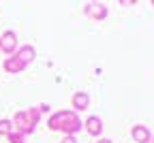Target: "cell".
<instances>
[{
    "mask_svg": "<svg viewBox=\"0 0 154 143\" xmlns=\"http://www.w3.org/2000/svg\"><path fill=\"white\" fill-rule=\"evenodd\" d=\"M60 143H77V141H75V137H64Z\"/></svg>",
    "mask_w": 154,
    "mask_h": 143,
    "instance_id": "cell-12",
    "label": "cell"
},
{
    "mask_svg": "<svg viewBox=\"0 0 154 143\" xmlns=\"http://www.w3.org/2000/svg\"><path fill=\"white\" fill-rule=\"evenodd\" d=\"M17 47V34L13 30H7L2 34V38H0V51H5V53H13Z\"/></svg>",
    "mask_w": 154,
    "mask_h": 143,
    "instance_id": "cell-3",
    "label": "cell"
},
{
    "mask_svg": "<svg viewBox=\"0 0 154 143\" xmlns=\"http://www.w3.org/2000/svg\"><path fill=\"white\" fill-rule=\"evenodd\" d=\"M13 132V124L9 120H0V137H9Z\"/></svg>",
    "mask_w": 154,
    "mask_h": 143,
    "instance_id": "cell-10",
    "label": "cell"
},
{
    "mask_svg": "<svg viewBox=\"0 0 154 143\" xmlns=\"http://www.w3.org/2000/svg\"><path fill=\"white\" fill-rule=\"evenodd\" d=\"M152 5H154V0H152Z\"/></svg>",
    "mask_w": 154,
    "mask_h": 143,
    "instance_id": "cell-14",
    "label": "cell"
},
{
    "mask_svg": "<svg viewBox=\"0 0 154 143\" xmlns=\"http://www.w3.org/2000/svg\"><path fill=\"white\" fill-rule=\"evenodd\" d=\"M84 11H86V15L92 17V19H105V17H107V7L101 5V2H90V5H86Z\"/></svg>",
    "mask_w": 154,
    "mask_h": 143,
    "instance_id": "cell-4",
    "label": "cell"
},
{
    "mask_svg": "<svg viewBox=\"0 0 154 143\" xmlns=\"http://www.w3.org/2000/svg\"><path fill=\"white\" fill-rule=\"evenodd\" d=\"M131 137H133V141H135V143H150V139H152V135H150L148 126H141V124L133 126Z\"/></svg>",
    "mask_w": 154,
    "mask_h": 143,
    "instance_id": "cell-5",
    "label": "cell"
},
{
    "mask_svg": "<svg viewBox=\"0 0 154 143\" xmlns=\"http://www.w3.org/2000/svg\"><path fill=\"white\" fill-rule=\"evenodd\" d=\"M38 117H41V109L30 107V109H26V111H17L11 124H15L17 132H22V135L26 137V135L34 132V126L38 124Z\"/></svg>",
    "mask_w": 154,
    "mask_h": 143,
    "instance_id": "cell-2",
    "label": "cell"
},
{
    "mask_svg": "<svg viewBox=\"0 0 154 143\" xmlns=\"http://www.w3.org/2000/svg\"><path fill=\"white\" fill-rule=\"evenodd\" d=\"M7 139H9V143H26V137H24L22 132H17V130H15V132H11Z\"/></svg>",
    "mask_w": 154,
    "mask_h": 143,
    "instance_id": "cell-11",
    "label": "cell"
},
{
    "mask_svg": "<svg viewBox=\"0 0 154 143\" xmlns=\"http://www.w3.org/2000/svg\"><path fill=\"white\" fill-rule=\"evenodd\" d=\"M86 130H88V135H92V137H99V135L103 132V122H101V117H96V115L88 117V120H86Z\"/></svg>",
    "mask_w": 154,
    "mask_h": 143,
    "instance_id": "cell-7",
    "label": "cell"
},
{
    "mask_svg": "<svg viewBox=\"0 0 154 143\" xmlns=\"http://www.w3.org/2000/svg\"><path fill=\"white\" fill-rule=\"evenodd\" d=\"M47 126H49L51 130H62L66 137H73L75 132L82 130V120L77 117L75 111H56V113L49 117Z\"/></svg>",
    "mask_w": 154,
    "mask_h": 143,
    "instance_id": "cell-1",
    "label": "cell"
},
{
    "mask_svg": "<svg viewBox=\"0 0 154 143\" xmlns=\"http://www.w3.org/2000/svg\"><path fill=\"white\" fill-rule=\"evenodd\" d=\"M15 56L19 58V62H22L24 66H28V64L32 62V60L36 58V51H34V47H32V45H24V47L19 49Z\"/></svg>",
    "mask_w": 154,
    "mask_h": 143,
    "instance_id": "cell-6",
    "label": "cell"
},
{
    "mask_svg": "<svg viewBox=\"0 0 154 143\" xmlns=\"http://www.w3.org/2000/svg\"><path fill=\"white\" fill-rule=\"evenodd\" d=\"M26 66L19 62V58L17 56H9L7 60H5V71L7 73H11V75H17V73H22Z\"/></svg>",
    "mask_w": 154,
    "mask_h": 143,
    "instance_id": "cell-8",
    "label": "cell"
},
{
    "mask_svg": "<svg viewBox=\"0 0 154 143\" xmlns=\"http://www.w3.org/2000/svg\"><path fill=\"white\" fill-rule=\"evenodd\" d=\"M96 143H111L109 139H101V141H96Z\"/></svg>",
    "mask_w": 154,
    "mask_h": 143,
    "instance_id": "cell-13",
    "label": "cell"
},
{
    "mask_svg": "<svg viewBox=\"0 0 154 143\" xmlns=\"http://www.w3.org/2000/svg\"><path fill=\"white\" fill-rule=\"evenodd\" d=\"M88 105H90L88 92H75V94H73V109L84 111V109H88Z\"/></svg>",
    "mask_w": 154,
    "mask_h": 143,
    "instance_id": "cell-9",
    "label": "cell"
}]
</instances>
